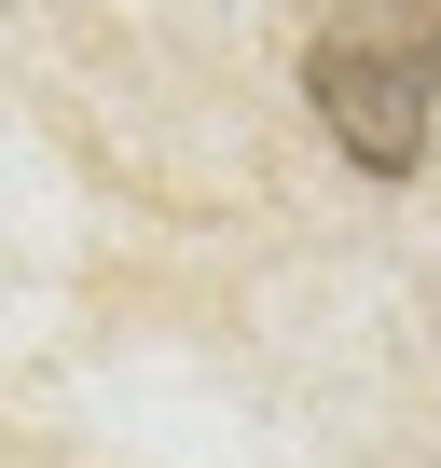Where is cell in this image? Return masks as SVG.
I'll return each instance as SVG.
<instances>
[{
  "mask_svg": "<svg viewBox=\"0 0 441 468\" xmlns=\"http://www.w3.org/2000/svg\"><path fill=\"white\" fill-rule=\"evenodd\" d=\"M304 97H317V124L372 179H414L427 111H441V15L427 0H345V15L304 42Z\"/></svg>",
  "mask_w": 441,
  "mask_h": 468,
  "instance_id": "1",
  "label": "cell"
}]
</instances>
